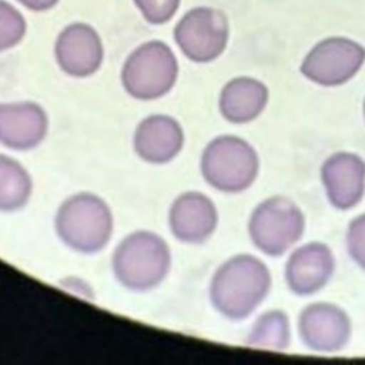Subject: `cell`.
<instances>
[{
    "instance_id": "6da1fadb",
    "label": "cell",
    "mask_w": 365,
    "mask_h": 365,
    "mask_svg": "<svg viewBox=\"0 0 365 365\" xmlns=\"http://www.w3.org/2000/svg\"><path fill=\"white\" fill-rule=\"evenodd\" d=\"M271 289V272L255 255L237 254L212 274L208 295L222 317L241 321L251 315Z\"/></svg>"
},
{
    "instance_id": "7a4b0ae2",
    "label": "cell",
    "mask_w": 365,
    "mask_h": 365,
    "mask_svg": "<svg viewBox=\"0 0 365 365\" xmlns=\"http://www.w3.org/2000/svg\"><path fill=\"white\" fill-rule=\"evenodd\" d=\"M170 267L168 242L150 230H135L127 234L111 255V269L117 282L134 292L157 288L167 278Z\"/></svg>"
},
{
    "instance_id": "3957f363",
    "label": "cell",
    "mask_w": 365,
    "mask_h": 365,
    "mask_svg": "<svg viewBox=\"0 0 365 365\" xmlns=\"http://www.w3.org/2000/svg\"><path fill=\"white\" fill-rule=\"evenodd\" d=\"M60 241L80 254L103 251L111 240L114 218L108 202L100 195L81 191L68 195L54 215Z\"/></svg>"
},
{
    "instance_id": "277c9868",
    "label": "cell",
    "mask_w": 365,
    "mask_h": 365,
    "mask_svg": "<svg viewBox=\"0 0 365 365\" xmlns=\"http://www.w3.org/2000/svg\"><path fill=\"white\" fill-rule=\"evenodd\" d=\"M200 171L210 187L221 192L237 194L250 188L255 181L259 157L247 140L222 134L204 147Z\"/></svg>"
},
{
    "instance_id": "5b68a950",
    "label": "cell",
    "mask_w": 365,
    "mask_h": 365,
    "mask_svg": "<svg viewBox=\"0 0 365 365\" xmlns=\"http://www.w3.org/2000/svg\"><path fill=\"white\" fill-rule=\"evenodd\" d=\"M178 78V60L173 48L161 40H150L135 47L125 58L120 80L128 96L153 101L168 94Z\"/></svg>"
},
{
    "instance_id": "8992f818",
    "label": "cell",
    "mask_w": 365,
    "mask_h": 365,
    "mask_svg": "<svg viewBox=\"0 0 365 365\" xmlns=\"http://www.w3.org/2000/svg\"><path fill=\"white\" fill-rule=\"evenodd\" d=\"M305 217L287 197L274 195L261 201L248 220L251 242L269 257H279L301 240Z\"/></svg>"
},
{
    "instance_id": "52a82bcc",
    "label": "cell",
    "mask_w": 365,
    "mask_h": 365,
    "mask_svg": "<svg viewBox=\"0 0 365 365\" xmlns=\"http://www.w3.org/2000/svg\"><path fill=\"white\" fill-rule=\"evenodd\" d=\"M174 41L180 51L194 63H210L218 58L230 37L227 16L214 7L188 10L174 27Z\"/></svg>"
},
{
    "instance_id": "ba28073f",
    "label": "cell",
    "mask_w": 365,
    "mask_h": 365,
    "mask_svg": "<svg viewBox=\"0 0 365 365\" xmlns=\"http://www.w3.org/2000/svg\"><path fill=\"white\" fill-rule=\"evenodd\" d=\"M365 63V47L346 37H328L304 57L301 73L309 81L335 87L349 81Z\"/></svg>"
},
{
    "instance_id": "9c48e42d",
    "label": "cell",
    "mask_w": 365,
    "mask_h": 365,
    "mask_svg": "<svg viewBox=\"0 0 365 365\" xmlns=\"http://www.w3.org/2000/svg\"><path fill=\"white\" fill-rule=\"evenodd\" d=\"M298 332L304 345L315 352H338L351 339L348 314L331 302H312L298 317Z\"/></svg>"
},
{
    "instance_id": "30bf717a",
    "label": "cell",
    "mask_w": 365,
    "mask_h": 365,
    "mask_svg": "<svg viewBox=\"0 0 365 365\" xmlns=\"http://www.w3.org/2000/svg\"><path fill=\"white\" fill-rule=\"evenodd\" d=\"M54 57L63 73L76 78L90 77L104 60V46L97 30L87 23H71L57 36Z\"/></svg>"
},
{
    "instance_id": "8fae6325",
    "label": "cell",
    "mask_w": 365,
    "mask_h": 365,
    "mask_svg": "<svg viewBox=\"0 0 365 365\" xmlns=\"http://www.w3.org/2000/svg\"><path fill=\"white\" fill-rule=\"evenodd\" d=\"M50 128L47 111L36 101H0V144L14 151L38 147Z\"/></svg>"
},
{
    "instance_id": "7c38bea8",
    "label": "cell",
    "mask_w": 365,
    "mask_h": 365,
    "mask_svg": "<svg viewBox=\"0 0 365 365\" xmlns=\"http://www.w3.org/2000/svg\"><path fill=\"white\" fill-rule=\"evenodd\" d=\"M218 225L214 201L200 191L177 195L168 210V227L174 238L184 244H202Z\"/></svg>"
},
{
    "instance_id": "4fadbf2b",
    "label": "cell",
    "mask_w": 365,
    "mask_h": 365,
    "mask_svg": "<svg viewBox=\"0 0 365 365\" xmlns=\"http://www.w3.org/2000/svg\"><path fill=\"white\" fill-rule=\"evenodd\" d=\"M185 134L177 118L168 114H150L138 121L133 134L135 154L148 164H167L182 150Z\"/></svg>"
},
{
    "instance_id": "5bb4252c",
    "label": "cell",
    "mask_w": 365,
    "mask_h": 365,
    "mask_svg": "<svg viewBox=\"0 0 365 365\" xmlns=\"http://www.w3.org/2000/svg\"><path fill=\"white\" fill-rule=\"evenodd\" d=\"M335 269L331 248L319 241H312L294 250L285 264V282L291 292L307 297L322 289Z\"/></svg>"
},
{
    "instance_id": "9a60e30c",
    "label": "cell",
    "mask_w": 365,
    "mask_h": 365,
    "mask_svg": "<svg viewBox=\"0 0 365 365\" xmlns=\"http://www.w3.org/2000/svg\"><path fill=\"white\" fill-rule=\"evenodd\" d=\"M321 181L332 207L351 210L365 194V161L349 151L334 153L322 163Z\"/></svg>"
},
{
    "instance_id": "2e32d148",
    "label": "cell",
    "mask_w": 365,
    "mask_h": 365,
    "mask_svg": "<svg viewBox=\"0 0 365 365\" xmlns=\"http://www.w3.org/2000/svg\"><path fill=\"white\" fill-rule=\"evenodd\" d=\"M269 98L268 87L252 77L240 76L228 80L218 97L221 115L232 124H245L265 110Z\"/></svg>"
},
{
    "instance_id": "e0dca14e",
    "label": "cell",
    "mask_w": 365,
    "mask_h": 365,
    "mask_svg": "<svg viewBox=\"0 0 365 365\" xmlns=\"http://www.w3.org/2000/svg\"><path fill=\"white\" fill-rule=\"evenodd\" d=\"M33 192L29 170L14 157L0 153V211L14 212L27 205Z\"/></svg>"
},
{
    "instance_id": "ac0fdd59",
    "label": "cell",
    "mask_w": 365,
    "mask_h": 365,
    "mask_svg": "<svg viewBox=\"0 0 365 365\" xmlns=\"http://www.w3.org/2000/svg\"><path fill=\"white\" fill-rule=\"evenodd\" d=\"M291 342L288 315L281 309H269L261 314L252 324L245 344L255 348L284 351Z\"/></svg>"
},
{
    "instance_id": "d6986e66",
    "label": "cell",
    "mask_w": 365,
    "mask_h": 365,
    "mask_svg": "<svg viewBox=\"0 0 365 365\" xmlns=\"http://www.w3.org/2000/svg\"><path fill=\"white\" fill-rule=\"evenodd\" d=\"M27 31L23 14L9 1L0 0V53L16 47Z\"/></svg>"
},
{
    "instance_id": "ffe728a7",
    "label": "cell",
    "mask_w": 365,
    "mask_h": 365,
    "mask_svg": "<svg viewBox=\"0 0 365 365\" xmlns=\"http://www.w3.org/2000/svg\"><path fill=\"white\" fill-rule=\"evenodd\" d=\"M141 16L151 24L170 21L178 10L181 0H133Z\"/></svg>"
},
{
    "instance_id": "44dd1931",
    "label": "cell",
    "mask_w": 365,
    "mask_h": 365,
    "mask_svg": "<svg viewBox=\"0 0 365 365\" xmlns=\"http://www.w3.org/2000/svg\"><path fill=\"white\" fill-rule=\"evenodd\" d=\"M346 248L354 262L365 271V212L351 220L346 230Z\"/></svg>"
},
{
    "instance_id": "7402d4cb",
    "label": "cell",
    "mask_w": 365,
    "mask_h": 365,
    "mask_svg": "<svg viewBox=\"0 0 365 365\" xmlns=\"http://www.w3.org/2000/svg\"><path fill=\"white\" fill-rule=\"evenodd\" d=\"M21 6H24L29 10L33 11H46L51 7H54L60 0H16Z\"/></svg>"
},
{
    "instance_id": "603a6c76",
    "label": "cell",
    "mask_w": 365,
    "mask_h": 365,
    "mask_svg": "<svg viewBox=\"0 0 365 365\" xmlns=\"http://www.w3.org/2000/svg\"><path fill=\"white\" fill-rule=\"evenodd\" d=\"M364 118H365V100H364Z\"/></svg>"
}]
</instances>
